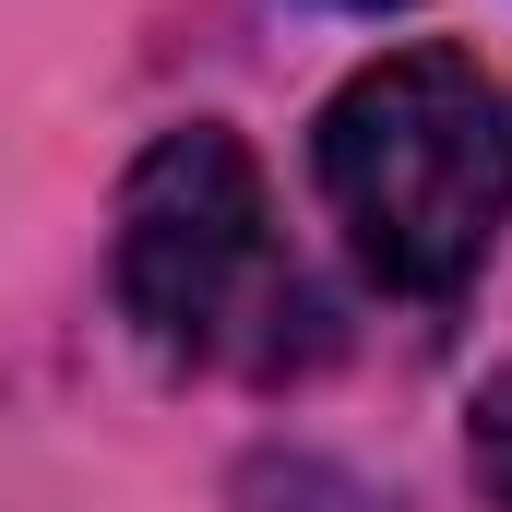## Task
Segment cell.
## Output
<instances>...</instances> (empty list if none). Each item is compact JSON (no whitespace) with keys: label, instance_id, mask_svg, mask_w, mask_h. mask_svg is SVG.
Returning a JSON list of instances; mask_svg holds the SVG:
<instances>
[{"label":"cell","instance_id":"cell-5","mask_svg":"<svg viewBox=\"0 0 512 512\" xmlns=\"http://www.w3.org/2000/svg\"><path fill=\"white\" fill-rule=\"evenodd\" d=\"M334 12H405V0H334Z\"/></svg>","mask_w":512,"mask_h":512},{"label":"cell","instance_id":"cell-1","mask_svg":"<svg viewBox=\"0 0 512 512\" xmlns=\"http://www.w3.org/2000/svg\"><path fill=\"white\" fill-rule=\"evenodd\" d=\"M310 179L382 298H453L512 227V84L477 48H382L310 120Z\"/></svg>","mask_w":512,"mask_h":512},{"label":"cell","instance_id":"cell-4","mask_svg":"<svg viewBox=\"0 0 512 512\" xmlns=\"http://www.w3.org/2000/svg\"><path fill=\"white\" fill-rule=\"evenodd\" d=\"M251 501L262 512H393V501H370V489H346L334 465H262Z\"/></svg>","mask_w":512,"mask_h":512},{"label":"cell","instance_id":"cell-3","mask_svg":"<svg viewBox=\"0 0 512 512\" xmlns=\"http://www.w3.org/2000/svg\"><path fill=\"white\" fill-rule=\"evenodd\" d=\"M465 465H477V489L512 512V370L477 382V405H465Z\"/></svg>","mask_w":512,"mask_h":512},{"label":"cell","instance_id":"cell-2","mask_svg":"<svg viewBox=\"0 0 512 512\" xmlns=\"http://www.w3.org/2000/svg\"><path fill=\"white\" fill-rule=\"evenodd\" d=\"M108 274H120V310L167 358H227L274 298H298V274L274 251L262 167L227 120H179L131 155Z\"/></svg>","mask_w":512,"mask_h":512}]
</instances>
